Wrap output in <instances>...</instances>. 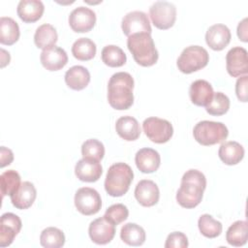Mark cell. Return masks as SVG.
<instances>
[{"instance_id": "25", "label": "cell", "mask_w": 248, "mask_h": 248, "mask_svg": "<svg viewBox=\"0 0 248 248\" xmlns=\"http://www.w3.org/2000/svg\"><path fill=\"white\" fill-rule=\"evenodd\" d=\"M65 82L73 90L84 89L90 81L89 71L80 65L71 67L65 74Z\"/></svg>"}, {"instance_id": "34", "label": "cell", "mask_w": 248, "mask_h": 248, "mask_svg": "<svg viewBox=\"0 0 248 248\" xmlns=\"http://www.w3.org/2000/svg\"><path fill=\"white\" fill-rule=\"evenodd\" d=\"M230 108V99L222 92H215L211 101L205 106V110L210 115L220 116L225 114Z\"/></svg>"}, {"instance_id": "21", "label": "cell", "mask_w": 248, "mask_h": 248, "mask_svg": "<svg viewBox=\"0 0 248 248\" xmlns=\"http://www.w3.org/2000/svg\"><path fill=\"white\" fill-rule=\"evenodd\" d=\"M44 11L45 6L40 0H20L16 8L17 16L26 23H32L39 20L42 17Z\"/></svg>"}, {"instance_id": "31", "label": "cell", "mask_w": 248, "mask_h": 248, "mask_svg": "<svg viewBox=\"0 0 248 248\" xmlns=\"http://www.w3.org/2000/svg\"><path fill=\"white\" fill-rule=\"evenodd\" d=\"M102 61L108 67H121L126 63L127 57L123 49L115 45H108L102 49Z\"/></svg>"}, {"instance_id": "2", "label": "cell", "mask_w": 248, "mask_h": 248, "mask_svg": "<svg viewBox=\"0 0 248 248\" xmlns=\"http://www.w3.org/2000/svg\"><path fill=\"white\" fill-rule=\"evenodd\" d=\"M134 78L126 72L113 74L108 83V101L118 110L128 109L134 103Z\"/></svg>"}, {"instance_id": "11", "label": "cell", "mask_w": 248, "mask_h": 248, "mask_svg": "<svg viewBox=\"0 0 248 248\" xmlns=\"http://www.w3.org/2000/svg\"><path fill=\"white\" fill-rule=\"evenodd\" d=\"M90 239L100 245L109 243L115 235V225L105 216L92 221L88 228Z\"/></svg>"}, {"instance_id": "35", "label": "cell", "mask_w": 248, "mask_h": 248, "mask_svg": "<svg viewBox=\"0 0 248 248\" xmlns=\"http://www.w3.org/2000/svg\"><path fill=\"white\" fill-rule=\"evenodd\" d=\"M0 183L2 198L7 195L11 196L21 184L20 175L17 171L14 170H6L0 175Z\"/></svg>"}, {"instance_id": "16", "label": "cell", "mask_w": 248, "mask_h": 248, "mask_svg": "<svg viewBox=\"0 0 248 248\" xmlns=\"http://www.w3.org/2000/svg\"><path fill=\"white\" fill-rule=\"evenodd\" d=\"M232 34L228 26L217 23L210 26L205 33V42L207 46L213 50L224 49L231 42Z\"/></svg>"}, {"instance_id": "5", "label": "cell", "mask_w": 248, "mask_h": 248, "mask_svg": "<svg viewBox=\"0 0 248 248\" xmlns=\"http://www.w3.org/2000/svg\"><path fill=\"white\" fill-rule=\"evenodd\" d=\"M228 128L222 122L202 120L198 122L193 129L194 139L204 146L223 142L228 138Z\"/></svg>"}, {"instance_id": "32", "label": "cell", "mask_w": 248, "mask_h": 248, "mask_svg": "<svg viewBox=\"0 0 248 248\" xmlns=\"http://www.w3.org/2000/svg\"><path fill=\"white\" fill-rule=\"evenodd\" d=\"M198 227L201 233L207 238H215L222 232V223L215 220L209 214H202L198 220Z\"/></svg>"}, {"instance_id": "40", "label": "cell", "mask_w": 248, "mask_h": 248, "mask_svg": "<svg viewBox=\"0 0 248 248\" xmlns=\"http://www.w3.org/2000/svg\"><path fill=\"white\" fill-rule=\"evenodd\" d=\"M0 158H1V164L0 167L4 168L8 165H10L14 160V154L13 151L5 146H1L0 148Z\"/></svg>"}, {"instance_id": "27", "label": "cell", "mask_w": 248, "mask_h": 248, "mask_svg": "<svg viewBox=\"0 0 248 248\" xmlns=\"http://www.w3.org/2000/svg\"><path fill=\"white\" fill-rule=\"evenodd\" d=\"M19 27L15 19L9 16L0 18V43L2 45H14L19 39Z\"/></svg>"}, {"instance_id": "13", "label": "cell", "mask_w": 248, "mask_h": 248, "mask_svg": "<svg viewBox=\"0 0 248 248\" xmlns=\"http://www.w3.org/2000/svg\"><path fill=\"white\" fill-rule=\"evenodd\" d=\"M226 68L230 76L241 77L248 72L247 50L241 46L231 48L226 55Z\"/></svg>"}, {"instance_id": "4", "label": "cell", "mask_w": 248, "mask_h": 248, "mask_svg": "<svg viewBox=\"0 0 248 248\" xmlns=\"http://www.w3.org/2000/svg\"><path fill=\"white\" fill-rule=\"evenodd\" d=\"M134 178L131 167L119 162L111 165L107 172L105 179V190L111 197H122L125 195Z\"/></svg>"}, {"instance_id": "42", "label": "cell", "mask_w": 248, "mask_h": 248, "mask_svg": "<svg viewBox=\"0 0 248 248\" xmlns=\"http://www.w3.org/2000/svg\"><path fill=\"white\" fill-rule=\"evenodd\" d=\"M1 52H2V63H1V67L3 68V67H5L7 64L10 63L11 57H10V53L7 52L5 49L2 48V49H1Z\"/></svg>"}, {"instance_id": "33", "label": "cell", "mask_w": 248, "mask_h": 248, "mask_svg": "<svg viewBox=\"0 0 248 248\" xmlns=\"http://www.w3.org/2000/svg\"><path fill=\"white\" fill-rule=\"evenodd\" d=\"M40 243L46 248H60L65 244L64 232L58 228L48 227L41 232Z\"/></svg>"}, {"instance_id": "26", "label": "cell", "mask_w": 248, "mask_h": 248, "mask_svg": "<svg viewBox=\"0 0 248 248\" xmlns=\"http://www.w3.org/2000/svg\"><path fill=\"white\" fill-rule=\"evenodd\" d=\"M58 40V34L54 26L48 23L40 25L34 34V43L38 48L43 50L55 46Z\"/></svg>"}, {"instance_id": "15", "label": "cell", "mask_w": 248, "mask_h": 248, "mask_svg": "<svg viewBox=\"0 0 248 248\" xmlns=\"http://www.w3.org/2000/svg\"><path fill=\"white\" fill-rule=\"evenodd\" d=\"M135 198L140 204L145 207L155 205L160 198L157 184L149 179L140 180L135 188Z\"/></svg>"}, {"instance_id": "17", "label": "cell", "mask_w": 248, "mask_h": 248, "mask_svg": "<svg viewBox=\"0 0 248 248\" xmlns=\"http://www.w3.org/2000/svg\"><path fill=\"white\" fill-rule=\"evenodd\" d=\"M40 60L45 69L53 72L65 67L68 63V55L63 48L52 46L42 51Z\"/></svg>"}, {"instance_id": "8", "label": "cell", "mask_w": 248, "mask_h": 248, "mask_svg": "<svg viewBox=\"0 0 248 248\" xmlns=\"http://www.w3.org/2000/svg\"><path fill=\"white\" fill-rule=\"evenodd\" d=\"M149 16L154 26L166 30L173 26L176 19V8L168 1H157L149 8Z\"/></svg>"}, {"instance_id": "12", "label": "cell", "mask_w": 248, "mask_h": 248, "mask_svg": "<svg viewBox=\"0 0 248 248\" xmlns=\"http://www.w3.org/2000/svg\"><path fill=\"white\" fill-rule=\"evenodd\" d=\"M96 23V14L87 7H78L69 16V25L77 33L89 32Z\"/></svg>"}, {"instance_id": "22", "label": "cell", "mask_w": 248, "mask_h": 248, "mask_svg": "<svg viewBox=\"0 0 248 248\" xmlns=\"http://www.w3.org/2000/svg\"><path fill=\"white\" fill-rule=\"evenodd\" d=\"M213 94L212 85L204 79L193 81L189 88L191 102L198 107H205L211 101Z\"/></svg>"}, {"instance_id": "36", "label": "cell", "mask_w": 248, "mask_h": 248, "mask_svg": "<svg viewBox=\"0 0 248 248\" xmlns=\"http://www.w3.org/2000/svg\"><path fill=\"white\" fill-rule=\"evenodd\" d=\"M81 154L83 158L100 162L105 155V146L100 140L96 139H89L82 143Z\"/></svg>"}, {"instance_id": "14", "label": "cell", "mask_w": 248, "mask_h": 248, "mask_svg": "<svg viewBox=\"0 0 248 248\" xmlns=\"http://www.w3.org/2000/svg\"><path fill=\"white\" fill-rule=\"evenodd\" d=\"M22 223L20 218L12 212L2 214L0 220V246L7 247L14 241L16 235L20 232Z\"/></svg>"}, {"instance_id": "7", "label": "cell", "mask_w": 248, "mask_h": 248, "mask_svg": "<svg viewBox=\"0 0 248 248\" xmlns=\"http://www.w3.org/2000/svg\"><path fill=\"white\" fill-rule=\"evenodd\" d=\"M142 129L146 137L155 143H165L173 135V128L170 121L159 117H148L142 122Z\"/></svg>"}, {"instance_id": "30", "label": "cell", "mask_w": 248, "mask_h": 248, "mask_svg": "<svg viewBox=\"0 0 248 248\" xmlns=\"http://www.w3.org/2000/svg\"><path fill=\"white\" fill-rule=\"evenodd\" d=\"M97 51L95 43L89 38H79L72 46V53L80 61L91 60Z\"/></svg>"}, {"instance_id": "28", "label": "cell", "mask_w": 248, "mask_h": 248, "mask_svg": "<svg viewBox=\"0 0 248 248\" xmlns=\"http://www.w3.org/2000/svg\"><path fill=\"white\" fill-rule=\"evenodd\" d=\"M120 238L130 246H140L145 241V232L136 223H127L121 228Z\"/></svg>"}, {"instance_id": "29", "label": "cell", "mask_w": 248, "mask_h": 248, "mask_svg": "<svg viewBox=\"0 0 248 248\" xmlns=\"http://www.w3.org/2000/svg\"><path fill=\"white\" fill-rule=\"evenodd\" d=\"M247 238L248 230L246 221H235L229 227L226 232V240L232 246H243L246 244Z\"/></svg>"}, {"instance_id": "19", "label": "cell", "mask_w": 248, "mask_h": 248, "mask_svg": "<svg viewBox=\"0 0 248 248\" xmlns=\"http://www.w3.org/2000/svg\"><path fill=\"white\" fill-rule=\"evenodd\" d=\"M37 191L33 183L30 181H23L19 187L10 196L11 202L17 209H27L35 202Z\"/></svg>"}, {"instance_id": "41", "label": "cell", "mask_w": 248, "mask_h": 248, "mask_svg": "<svg viewBox=\"0 0 248 248\" xmlns=\"http://www.w3.org/2000/svg\"><path fill=\"white\" fill-rule=\"evenodd\" d=\"M237 37L239 38L240 41L246 43L248 42V35H247V18H243L237 25L236 29Z\"/></svg>"}, {"instance_id": "24", "label": "cell", "mask_w": 248, "mask_h": 248, "mask_svg": "<svg viewBox=\"0 0 248 248\" xmlns=\"http://www.w3.org/2000/svg\"><path fill=\"white\" fill-rule=\"evenodd\" d=\"M218 156L220 160L226 165H236L244 157V148L237 141H225L219 147Z\"/></svg>"}, {"instance_id": "39", "label": "cell", "mask_w": 248, "mask_h": 248, "mask_svg": "<svg viewBox=\"0 0 248 248\" xmlns=\"http://www.w3.org/2000/svg\"><path fill=\"white\" fill-rule=\"evenodd\" d=\"M247 83L248 77L246 75L237 78L235 83V94L237 99L241 102H247Z\"/></svg>"}, {"instance_id": "1", "label": "cell", "mask_w": 248, "mask_h": 248, "mask_svg": "<svg viewBox=\"0 0 248 248\" xmlns=\"http://www.w3.org/2000/svg\"><path fill=\"white\" fill-rule=\"evenodd\" d=\"M205 188L206 178L204 174L198 170L191 169L181 178V184L176 193V201L184 208H194L201 203Z\"/></svg>"}, {"instance_id": "6", "label": "cell", "mask_w": 248, "mask_h": 248, "mask_svg": "<svg viewBox=\"0 0 248 248\" xmlns=\"http://www.w3.org/2000/svg\"><path fill=\"white\" fill-rule=\"evenodd\" d=\"M209 61L207 50L201 46L185 47L177 58L176 65L183 74H191L204 68Z\"/></svg>"}, {"instance_id": "23", "label": "cell", "mask_w": 248, "mask_h": 248, "mask_svg": "<svg viewBox=\"0 0 248 248\" xmlns=\"http://www.w3.org/2000/svg\"><path fill=\"white\" fill-rule=\"evenodd\" d=\"M115 130L118 136L127 141L136 140L140 135V127L138 120L129 115L121 116L117 119Z\"/></svg>"}, {"instance_id": "37", "label": "cell", "mask_w": 248, "mask_h": 248, "mask_svg": "<svg viewBox=\"0 0 248 248\" xmlns=\"http://www.w3.org/2000/svg\"><path fill=\"white\" fill-rule=\"evenodd\" d=\"M115 226L124 222L129 216V210L126 205L122 203H115L110 205L105 212L104 215Z\"/></svg>"}, {"instance_id": "9", "label": "cell", "mask_w": 248, "mask_h": 248, "mask_svg": "<svg viewBox=\"0 0 248 248\" xmlns=\"http://www.w3.org/2000/svg\"><path fill=\"white\" fill-rule=\"evenodd\" d=\"M75 205L78 211L83 215L96 214L102 207L101 196L93 188H79L75 194Z\"/></svg>"}, {"instance_id": "18", "label": "cell", "mask_w": 248, "mask_h": 248, "mask_svg": "<svg viewBox=\"0 0 248 248\" xmlns=\"http://www.w3.org/2000/svg\"><path fill=\"white\" fill-rule=\"evenodd\" d=\"M103 172V168L99 161L82 158L78 161L75 167L77 177L83 182H95L99 180Z\"/></svg>"}, {"instance_id": "20", "label": "cell", "mask_w": 248, "mask_h": 248, "mask_svg": "<svg viewBox=\"0 0 248 248\" xmlns=\"http://www.w3.org/2000/svg\"><path fill=\"white\" fill-rule=\"evenodd\" d=\"M137 168L143 173H152L156 171L161 164V157L155 149L144 147L140 149L135 156Z\"/></svg>"}, {"instance_id": "38", "label": "cell", "mask_w": 248, "mask_h": 248, "mask_svg": "<svg viewBox=\"0 0 248 248\" xmlns=\"http://www.w3.org/2000/svg\"><path fill=\"white\" fill-rule=\"evenodd\" d=\"M188 238L181 232H170L165 243V248H186L188 247Z\"/></svg>"}, {"instance_id": "3", "label": "cell", "mask_w": 248, "mask_h": 248, "mask_svg": "<svg viewBox=\"0 0 248 248\" xmlns=\"http://www.w3.org/2000/svg\"><path fill=\"white\" fill-rule=\"evenodd\" d=\"M127 46L134 60L142 67L154 65L159 57L151 34L137 33L128 37Z\"/></svg>"}, {"instance_id": "10", "label": "cell", "mask_w": 248, "mask_h": 248, "mask_svg": "<svg viewBox=\"0 0 248 248\" xmlns=\"http://www.w3.org/2000/svg\"><path fill=\"white\" fill-rule=\"evenodd\" d=\"M123 33L129 37L137 33L151 34V25L147 15L141 11H133L124 16L121 22Z\"/></svg>"}]
</instances>
